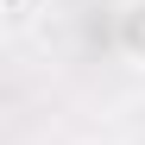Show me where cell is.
Here are the masks:
<instances>
[{"mask_svg": "<svg viewBox=\"0 0 145 145\" xmlns=\"http://www.w3.org/2000/svg\"><path fill=\"white\" fill-rule=\"evenodd\" d=\"M114 44H120L126 63L145 69V0H120V13H114Z\"/></svg>", "mask_w": 145, "mask_h": 145, "instance_id": "cell-1", "label": "cell"}]
</instances>
